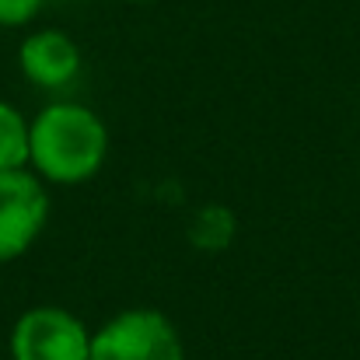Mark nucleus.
<instances>
[{
  "instance_id": "nucleus-1",
  "label": "nucleus",
  "mask_w": 360,
  "mask_h": 360,
  "mask_svg": "<svg viewBox=\"0 0 360 360\" xmlns=\"http://www.w3.org/2000/svg\"><path fill=\"white\" fill-rule=\"evenodd\" d=\"M105 120L77 102H53L28 122V168L53 186H81L105 168Z\"/></svg>"
},
{
  "instance_id": "nucleus-2",
  "label": "nucleus",
  "mask_w": 360,
  "mask_h": 360,
  "mask_svg": "<svg viewBox=\"0 0 360 360\" xmlns=\"http://www.w3.org/2000/svg\"><path fill=\"white\" fill-rule=\"evenodd\" d=\"M88 360H186V343L165 311L126 308L91 329Z\"/></svg>"
},
{
  "instance_id": "nucleus-3",
  "label": "nucleus",
  "mask_w": 360,
  "mask_h": 360,
  "mask_svg": "<svg viewBox=\"0 0 360 360\" xmlns=\"http://www.w3.org/2000/svg\"><path fill=\"white\" fill-rule=\"evenodd\" d=\"M11 360H88L91 329L60 304L28 308L7 340Z\"/></svg>"
},
{
  "instance_id": "nucleus-4",
  "label": "nucleus",
  "mask_w": 360,
  "mask_h": 360,
  "mask_svg": "<svg viewBox=\"0 0 360 360\" xmlns=\"http://www.w3.org/2000/svg\"><path fill=\"white\" fill-rule=\"evenodd\" d=\"M49 224L46 182L28 172H0V262L21 259Z\"/></svg>"
},
{
  "instance_id": "nucleus-5",
  "label": "nucleus",
  "mask_w": 360,
  "mask_h": 360,
  "mask_svg": "<svg viewBox=\"0 0 360 360\" xmlns=\"http://www.w3.org/2000/svg\"><path fill=\"white\" fill-rule=\"evenodd\" d=\"M18 63H21V74L42 88V91H60L67 84L77 81L81 74V49L77 42L60 32V28H39L32 32L21 49H18Z\"/></svg>"
},
{
  "instance_id": "nucleus-6",
  "label": "nucleus",
  "mask_w": 360,
  "mask_h": 360,
  "mask_svg": "<svg viewBox=\"0 0 360 360\" xmlns=\"http://www.w3.org/2000/svg\"><path fill=\"white\" fill-rule=\"evenodd\" d=\"M28 168V120L18 105L0 102V172Z\"/></svg>"
},
{
  "instance_id": "nucleus-7",
  "label": "nucleus",
  "mask_w": 360,
  "mask_h": 360,
  "mask_svg": "<svg viewBox=\"0 0 360 360\" xmlns=\"http://www.w3.org/2000/svg\"><path fill=\"white\" fill-rule=\"evenodd\" d=\"M46 0H0V28H21L28 25Z\"/></svg>"
},
{
  "instance_id": "nucleus-8",
  "label": "nucleus",
  "mask_w": 360,
  "mask_h": 360,
  "mask_svg": "<svg viewBox=\"0 0 360 360\" xmlns=\"http://www.w3.org/2000/svg\"><path fill=\"white\" fill-rule=\"evenodd\" d=\"M126 4H150V0H126Z\"/></svg>"
},
{
  "instance_id": "nucleus-9",
  "label": "nucleus",
  "mask_w": 360,
  "mask_h": 360,
  "mask_svg": "<svg viewBox=\"0 0 360 360\" xmlns=\"http://www.w3.org/2000/svg\"><path fill=\"white\" fill-rule=\"evenodd\" d=\"M357 322H360V308H357Z\"/></svg>"
}]
</instances>
